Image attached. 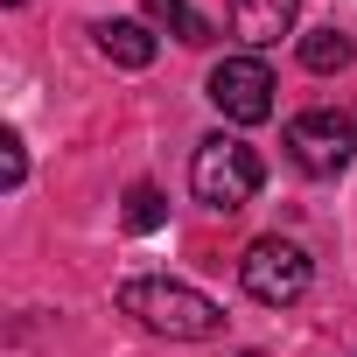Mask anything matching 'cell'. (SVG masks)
<instances>
[{
    "instance_id": "9",
    "label": "cell",
    "mask_w": 357,
    "mask_h": 357,
    "mask_svg": "<svg viewBox=\"0 0 357 357\" xmlns=\"http://www.w3.org/2000/svg\"><path fill=\"white\" fill-rule=\"evenodd\" d=\"M301 63H308L315 77L343 70V63H350V36H336V29H308V36H301Z\"/></svg>"
},
{
    "instance_id": "1",
    "label": "cell",
    "mask_w": 357,
    "mask_h": 357,
    "mask_svg": "<svg viewBox=\"0 0 357 357\" xmlns=\"http://www.w3.org/2000/svg\"><path fill=\"white\" fill-rule=\"evenodd\" d=\"M119 315H133L147 336H168V343H211L225 329V308L211 294H197L190 280H126L119 287Z\"/></svg>"
},
{
    "instance_id": "10",
    "label": "cell",
    "mask_w": 357,
    "mask_h": 357,
    "mask_svg": "<svg viewBox=\"0 0 357 357\" xmlns=\"http://www.w3.org/2000/svg\"><path fill=\"white\" fill-rule=\"evenodd\" d=\"M161 218H168L161 190H154V183H133V190H126V231H154Z\"/></svg>"
},
{
    "instance_id": "6",
    "label": "cell",
    "mask_w": 357,
    "mask_h": 357,
    "mask_svg": "<svg viewBox=\"0 0 357 357\" xmlns=\"http://www.w3.org/2000/svg\"><path fill=\"white\" fill-rule=\"evenodd\" d=\"M225 22H231V36H238V43H245V56H252V50H273L280 36H294L301 0H231Z\"/></svg>"
},
{
    "instance_id": "7",
    "label": "cell",
    "mask_w": 357,
    "mask_h": 357,
    "mask_svg": "<svg viewBox=\"0 0 357 357\" xmlns=\"http://www.w3.org/2000/svg\"><path fill=\"white\" fill-rule=\"evenodd\" d=\"M91 36H98V56L119 63V70H147L154 63V29L147 22H98Z\"/></svg>"
},
{
    "instance_id": "4",
    "label": "cell",
    "mask_w": 357,
    "mask_h": 357,
    "mask_svg": "<svg viewBox=\"0 0 357 357\" xmlns=\"http://www.w3.org/2000/svg\"><path fill=\"white\" fill-rule=\"evenodd\" d=\"M238 280H245V294H252V301L287 308V301H301V294H308L315 266H308V252H301L294 238H252V245H245V259H238Z\"/></svg>"
},
{
    "instance_id": "11",
    "label": "cell",
    "mask_w": 357,
    "mask_h": 357,
    "mask_svg": "<svg viewBox=\"0 0 357 357\" xmlns=\"http://www.w3.org/2000/svg\"><path fill=\"white\" fill-rule=\"evenodd\" d=\"M0 161H8V190H22V175H29V154H22V140H15V133L0 140Z\"/></svg>"
},
{
    "instance_id": "5",
    "label": "cell",
    "mask_w": 357,
    "mask_h": 357,
    "mask_svg": "<svg viewBox=\"0 0 357 357\" xmlns=\"http://www.w3.org/2000/svg\"><path fill=\"white\" fill-rule=\"evenodd\" d=\"M211 105L231 119V126H259V119H273V70L259 63V56H225L218 70H211Z\"/></svg>"
},
{
    "instance_id": "12",
    "label": "cell",
    "mask_w": 357,
    "mask_h": 357,
    "mask_svg": "<svg viewBox=\"0 0 357 357\" xmlns=\"http://www.w3.org/2000/svg\"><path fill=\"white\" fill-rule=\"evenodd\" d=\"M8 8H22V0H8Z\"/></svg>"
},
{
    "instance_id": "8",
    "label": "cell",
    "mask_w": 357,
    "mask_h": 357,
    "mask_svg": "<svg viewBox=\"0 0 357 357\" xmlns=\"http://www.w3.org/2000/svg\"><path fill=\"white\" fill-rule=\"evenodd\" d=\"M147 22H154V29H168L175 43H190V50H204V43L218 36V29L190 8V0H147Z\"/></svg>"
},
{
    "instance_id": "3",
    "label": "cell",
    "mask_w": 357,
    "mask_h": 357,
    "mask_svg": "<svg viewBox=\"0 0 357 357\" xmlns=\"http://www.w3.org/2000/svg\"><path fill=\"white\" fill-rule=\"evenodd\" d=\"M287 161L301 175H343L357 161V119L336 112V105H315V112H294L287 119Z\"/></svg>"
},
{
    "instance_id": "2",
    "label": "cell",
    "mask_w": 357,
    "mask_h": 357,
    "mask_svg": "<svg viewBox=\"0 0 357 357\" xmlns=\"http://www.w3.org/2000/svg\"><path fill=\"white\" fill-rule=\"evenodd\" d=\"M259 183H266V168H259V154H252L245 140H231V133L197 140V154H190V190H197V204H211V211H245V204L259 197Z\"/></svg>"
}]
</instances>
